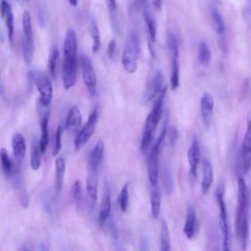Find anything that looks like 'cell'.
<instances>
[{
  "mask_svg": "<svg viewBox=\"0 0 251 251\" xmlns=\"http://www.w3.org/2000/svg\"><path fill=\"white\" fill-rule=\"evenodd\" d=\"M76 51H77V39L76 33L74 29H68L64 44H63V64H62V77L63 85L65 89H70L73 87L76 81V69H77V60H76Z\"/></svg>",
  "mask_w": 251,
  "mask_h": 251,
  "instance_id": "obj_1",
  "label": "cell"
},
{
  "mask_svg": "<svg viewBox=\"0 0 251 251\" xmlns=\"http://www.w3.org/2000/svg\"><path fill=\"white\" fill-rule=\"evenodd\" d=\"M167 91V86H164V88L161 90V92L158 95V99L155 102L153 109L150 111L148 114L146 121H145V126H144V131L141 139V150L143 152L147 151L149 146L152 143L154 132L157 128V126L160 122L161 116H162V110H163V103H164V98L166 95Z\"/></svg>",
  "mask_w": 251,
  "mask_h": 251,
  "instance_id": "obj_2",
  "label": "cell"
},
{
  "mask_svg": "<svg viewBox=\"0 0 251 251\" xmlns=\"http://www.w3.org/2000/svg\"><path fill=\"white\" fill-rule=\"evenodd\" d=\"M166 138V126L163 127L147 157V172L148 178L152 186H156L159 177V156Z\"/></svg>",
  "mask_w": 251,
  "mask_h": 251,
  "instance_id": "obj_3",
  "label": "cell"
},
{
  "mask_svg": "<svg viewBox=\"0 0 251 251\" xmlns=\"http://www.w3.org/2000/svg\"><path fill=\"white\" fill-rule=\"evenodd\" d=\"M139 52L138 37L131 33L128 42L122 54V65L125 71L128 74H133L137 70V54Z\"/></svg>",
  "mask_w": 251,
  "mask_h": 251,
  "instance_id": "obj_4",
  "label": "cell"
},
{
  "mask_svg": "<svg viewBox=\"0 0 251 251\" xmlns=\"http://www.w3.org/2000/svg\"><path fill=\"white\" fill-rule=\"evenodd\" d=\"M23 25V54L24 59L26 64H30L33 57L34 52V41H33V31L31 25V16L29 12L25 11L22 18Z\"/></svg>",
  "mask_w": 251,
  "mask_h": 251,
  "instance_id": "obj_5",
  "label": "cell"
},
{
  "mask_svg": "<svg viewBox=\"0 0 251 251\" xmlns=\"http://www.w3.org/2000/svg\"><path fill=\"white\" fill-rule=\"evenodd\" d=\"M29 76L33 80L39 92V100L41 105L48 106L51 103L53 97V87L51 80L44 73L36 70L30 72Z\"/></svg>",
  "mask_w": 251,
  "mask_h": 251,
  "instance_id": "obj_6",
  "label": "cell"
},
{
  "mask_svg": "<svg viewBox=\"0 0 251 251\" xmlns=\"http://www.w3.org/2000/svg\"><path fill=\"white\" fill-rule=\"evenodd\" d=\"M217 202L220 210V228L223 237V249L225 251H228L230 248V236H229V228H228V221H227V213L226 207L224 199V187L219 186L216 191Z\"/></svg>",
  "mask_w": 251,
  "mask_h": 251,
  "instance_id": "obj_7",
  "label": "cell"
},
{
  "mask_svg": "<svg viewBox=\"0 0 251 251\" xmlns=\"http://www.w3.org/2000/svg\"><path fill=\"white\" fill-rule=\"evenodd\" d=\"M168 47L172 58L171 88L176 90L179 85V47L178 41L173 33L168 35Z\"/></svg>",
  "mask_w": 251,
  "mask_h": 251,
  "instance_id": "obj_8",
  "label": "cell"
},
{
  "mask_svg": "<svg viewBox=\"0 0 251 251\" xmlns=\"http://www.w3.org/2000/svg\"><path fill=\"white\" fill-rule=\"evenodd\" d=\"M98 107H95L92 112L89 114L87 122L85 125L80 128V130L77 131V134L75 138V150L80 149L92 136V134L95 131L96 125L98 122Z\"/></svg>",
  "mask_w": 251,
  "mask_h": 251,
  "instance_id": "obj_9",
  "label": "cell"
},
{
  "mask_svg": "<svg viewBox=\"0 0 251 251\" xmlns=\"http://www.w3.org/2000/svg\"><path fill=\"white\" fill-rule=\"evenodd\" d=\"M164 86H165L164 75L161 73V71H156L145 85V88L141 97L142 104L149 103L152 99H154L157 95H159V93L164 88Z\"/></svg>",
  "mask_w": 251,
  "mask_h": 251,
  "instance_id": "obj_10",
  "label": "cell"
},
{
  "mask_svg": "<svg viewBox=\"0 0 251 251\" xmlns=\"http://www.w3.org/2000/svg\"><path fill=\"white\" fill-rule=\"evenodd\" d=\"M80 66L83 82L91 95H95L97 92V77L90 59L86 55H81Z\"/></svg>",
  "mask_w": 251,
  "mask_h": 251,
  "instance_id": "obj_11",
  "label": "cell"
},
{
  "mask_svg": "<svg viewBox=\"0 0 251 251\" xmlns=\"http://www.w3.org/2000/svg\"><path fill=\"white\" fill-rule=\"evenodd\" d=\"M240 166L243 175L247 174L251 169V117L248 118L247 127L241 146Z\"/></svg>",
  "mask_w": 251,
  "mask_h": 251,
  "instance_id": "obj_12",
  "label": "cell"
},
{
  "mask_svg": "<svg viewBox=\"0 0 251 251\" xmlns=\"http://www.w3.org/2000/svg\"><path fill=\"white\" fill-rule=\"evenodd\" d=\"M201 157L200 146L198 140L196 138L192 139V142L187 151V160L189 163V172L192 178H196L197 176V168Z\"/></svg>",
  "mask_w": 251,
  "mask_h": 251,
  "instance_id": "obj_13",
  "label": "cell"
},
{
  "mask_svg": "<svg viewBox=\"0 0 251 251\" xmlns=\"http://www.w3.org/2000/svg\"><path fill=\"white\" fill-rule=\"evenodd\" d=\"M214 98L210 93H204L200 100V112L204 125L208 127L214 114Z\"/></svg>",
  "mask_w": 251,
  "mask_h": 251,
  "instance_id": "obj_14",
  "label": "cell"
},
{
  "mask_svg": "<svg viewBox=\"0 0 251 251\" xmlns=\"http://www.w3.org/2000/svg\"><path fill=\"white\" fill-rule=\"evenodd\" d=\"M0 14L5 21L7 34L10 42H13L14 39V15L12 12V7L10 3L6 0L0 1Z\"/></svg>",
  "mask_w": 251,
  "mask_h": 251,
  "instance_id": "obj_15",
  "label": "cell"
},
{
  "mask_svg": "<svg viewBox=\"0 0 251 251\" xmlns=\"http://www.w3.org/2000/svg\"><path fill=\"white\" fill-rule=\"evenodd\" d=\"M197 230V216L195 208L189 205L187 208L185 224L183 226V233L188 239H192Z\"/></svg>",
  "mask_w": 251,
  "mask_h": 251,
  "instance_id": "obj_16",
  "label": "cell"
},
{
  "mask_svg": "<svg viewBox=\"0 0 251 251\" xmlns=\"http://www.w3.org/2000/svg\"><path fill=\"white\" fill-rule=\"evenodd\" d=\"M82 124V116L79 109L76 106H73L67 115L66 127L72 132H76L79 130Z\"/></svg>",
  "mask_w": 251,
  "mask_h": 251,
  "instance_id": "obj_17",
  "label": "cell"
},
{
  "mask_svg": "<svg viewBox=\"0 0 251 251\" xmlns=\"http://www.w3.org/2000/svg\"><path fill=\"white\" fill-rule=\"evenodd\" d=\"M104 149H105L104 142L102 139H99L97 141V143L95 144V146L90 154V157H89V163H88L89 171L97 172V170L100 167L101 162L103 160Z\"/></svg>",
  "mask_w": 251,
  "mask_h": 251,
  "instance_id": "obj_18",
  "label": "cell"
},
{
  "mask_svg": "<svg viewBox=\"0 0 251 251\" xmlns=\"http://www.w3.org/2000/svg\"><path fill=\"white\" fill-rule=\"evenodd\" d=\"M214 180V174H213V167L212 164L205 160L202 165V181H201V190L203 194H207L210 190Z\"/></svg>",
  "mask_w": 251,
  "mask_h": 251,
  "instance_id": "obj_19",
  "label": "cell"
},
{
  "mask_svg": "<svg viewBox=\"0 0 251 251\" xmlns=\"http://www.w3.org/2000/svg\"><path fill=\"white\" fill-rule=\"evenodd\" d=\"M110 214H111V197H110L109 190L106 189L103 193V196L100 202V207H99L98 222L101 226L108 221Z\"/></svg>",
  "mask_w": 251,
  "mask_h": 251,
  "instance_id": "obj_20",
  "label": "cell"
},
{
  "mask_svg": "<svg viewBox=\"0 0 251 251\" xmlns=\"http://www.w3.org/2000/svg\"><path fill=\"white\" fill-rule=\"evenodd\" d=\"M12 147H13V154L15 159L18 162H21L25 155V151H26V144H25V137L17 132L13 135L12 137Z\"/></svg>",
  "mask_w": 251,
  "mask_h": 251,
  "instance_id": "obj_21",
  "label": "cell"
},
{
  "mask_svg": "<svg viewBox=\"0 0 251 251\" xmlns=\"http://www.w3.org/2000/svg\"><path fill=\"white\" fill-rule=\"evenodd\" d=\"M210 19H211V25H212V27H213L214 31L218 35L222 36L226 31V25H225V22L223 20V17L220 14V12L218 11L217 8L211 7V9H210Z\"/></svg>",
  "mask_w": 251,
  "mask_h": 251,
  "instance_id": "obj_22",
  "label": "cell"
},
{
  "mask_svg": "<svg viewBox=\"0 0 251 251\" xmlns=\"http://www.w3.org/2000/svg\"><path fill=\"white\" fill-rule=\"evenodd\" d=\"M48 67H49V73L52 78L56 79L59 72H60V67H61V59H60V52L59 50L55 47L51 50L50 55H49V60H48Z\"/></svg>",
  "mask_w": 251,
  "mask_h": 251,
  "instance_id": "obj_23",
  "label": "cell"
},
{
  "mask_svg": "<svg viewBox=\"0 0 251 251\" xmlns=\"http://www.w3.org/2000/svg\"><path fill=\"white\" fill-rule=\"evenodd\" d=\"M86 192L89 199L92 202H96L98 196V183L96 172L89 171V175L86 179Z\"/></svg>",
  "mask_w": 251,
  "mask_h": 251,
  "instance_id": "obj_24",
  "label": "cell"
},
{
  "mask_svg": "<svg viewBox=\"0 0 251 251\" xmlns=\"http://www.w3.org/2000/svg\"><path fill=\"white\" fill-rule=\"evenodd\" d=\"M143 20L147 26L150 41L152 43H154L156 41V37H157V23L147 8H144V10H143Z\"/></svg>",
  "mask_w": 251,
  "mask_h": 251,
  "instance_id": "obj_25",
  "label": "cell"
},
{
  "mask_svg": "<svg viewBox=\"0 0 251 251\" xmlns=\"http://www.w3.org/2000/svg\"><path fill=\"white\" fill-rule=\"evenodd\" d=\"M55 168H56V190L59 193L63 187V181L65 176L66 171V161L63 157H58L55 161Z\"/></svg>",
  "mask_w": 251,
  "mask_h": 251,
  "instance_id": "obj_26",
  "label": "cell"
},
{
  "mask_svg": "<svg viewBox=\"0 0 251 251\" xmlns=\"http://www.w3.org/2000/svg\"><path fill=\"white\" fill-rule=\"evenodd\" d=\"M41 155H42V152L39 146V140L34 138L31 144V153H30V167L33 171H37L40 168Z\"/></svg>",
  "mask_w": 251,
  "mask_h": 251,
  "instance_id": "obj_27",
  "label": "cell"
},
{
  "mask_svg": "<svg viewBox=\"0 0 251 251\" xmlns=\"http://www.w3.org/2000/svg\"><path fill=\"white\" fill-rule=\"evenodd\" d=\"M150 209H151L152 217L157 219L160 215V210H161V196L156 186H154V188L151 190V193H150Z\"/></svg>",
  "mask_w": 251,
  "mask_h": 251,
  "instance_id": "obj_28",
  "label": "cell"
},
{
  "mask_svg": "<svg viewBox=\"0 0 251 251\" xmlns=\"http://www.w3.org/2000/svg\"><path fill=\"white\" fill-rule=\"evenodd\" d=\"M41 136L39 139V146L42 154L45 152L49 143V129H48V116H45L40 121Z\"/></svg>",
  "mask_w": 251,
  "mask_h": 251,
  "instance_id": "obj_29",
  "label": "cell"
},
{
  "mask_svg": "<svg viewBox=\"0 0 251 251\" xmlns=\"http://www.w3.org/2000/svg\"><path fill=\"white\" fill-rule=\"evenodd\" d=\"M160 249L162 251H169L171 249V238L170 231L167 223L162 220L160 228Z\"/></svg>",
  "mask_w": 251,
  "mask_h": 251,
  "instance_id": "obj_30",
  "label": "cell"
},
{
  "mask_svg": "<svg viewBox=\"0 0 251 251\" xmlns=\"http://www.w3.org/2000/svg\"><path fill=\"white\" fill-rule=\"evenodd\" d=\"M0 163H1V168H2L4 175L6 176V177L9 178L13 172L15 164L9 157L8 152L6 151L5 148L0 149Z\"/></svg>",
  "mask_w": 251,
  "mask_h": 251,
  "instance_id": "obj_31",
  "label": "cell"
},
{
  "mask_svg": "<svg viewBox=\"0 0 251 251\" xmlns=\"http://www.w3.org/2000/svg\"><path fill=\"white\" fill-rule=\"evenodd\" d=\"M212 54L210 48L205 42H201L198 47V62L202 66H208L211 62Z\"/></svg>",
  "mask_w": 251,
  "mask_h": 251,
  "instance_id": "obj_32",
  "label": "cell"
},
{
  "mask_svg": "<svg viewBox=\"0 0 251 251\" xmlns=\"http://www.w3.org/2000/svg\"><path fill=\"white\" fill-rule=\"evenodd\" d=\"M90 34L92 37V52L96 53L98 52V50L100 49L101 46V39H100V31L98 28V25L96 24L95 21H91V25H90Z\"/></svg>",
  "mask_w": 251,
  "mask_h": 251,
  "instance_id": "obj_33",
  "label": "cell"
},
{
  "mask_svg": "<svg viewBox=\"0 0 251 251\" xmlns=\"http://www.w3.org/2000/svg\"><path fill=\"white\" fill-rule=\"evenodd\" d=\"M128 200H129V194H128V184L126 183L119 194V205L120 209L123 213H126L128 207Z\"/></svg>",
  "mask_w": 251,
  "mask_h": 251,
  "instance_id": "obj_34",
  "label": "cell"
},
{
  "mask_svg": "<svg viewBox=\"0 0 251 251\" xmlns=\"http://www.w3.org/2000/svg\"><path fill=\"white\" fill-rule=\"evenodd\" d=\"M179 136L178 129L175 126H166V138L168 141L169 146L173 147L176 143Z\"/></svg>",
  "mask_w": 251,
  "mask_h": 251,
  "instance_id": "obj_35",
  "label": "cell"
},
{
  "mask_svg": "<svg viewBox=\"0 0 251 251\" xmlns=\"http://www.w3.org/2000/svg\"><path fill=\"white\" fill-rule=\"evenodd\" d=\"M162 179H163V185H164L165 190L168 193H171L173 191L174 184H173V178H172L171 173L168 169H164L163 175H162Z\"/></svg>",
  "mask_w": 251,
  "mask_h": 251,
  "instance_id": "obj_36",
  "label": "cell"
},
{
  "mask_svg": "<svg viewBox=\"0 0 251 251\" xmlns=\"http://www.w3.org/2000/svg\"><path fill=\"white\" fill-rule=\"evenodd\" d=\"M62 134H63V127L59 126L57 127L56 133H55V141H54V149H53V155L56 156L61 150L62 147Z\"/></svg>",
  "mask_w": 251,
  "mask_h": 251,
  "instance_id": "obj_37",
  "label": "cell"
},
{
  "mask_svg": "<svg viewBox=\"0 0 251 251\" xmlns=\"http://www.w3.org/2000/svg\"><path fill=\"white\" fill-rule=\"evenodd\" d=\"M72 196L74 201L76 204H79L81 202V198H82V192H81V184L79 180H75L73 184V188H72Z\"/></svg>",
  "mask_w": 251,
  "mask_h": 251,
  "instance_id": "obj_38",
  "label": "cell"
},
{
  "mask_svg": "<svg viewBox=\"0 0 251 251\" xmlns=\"http://www.w3.org/2000/svg\"><path fill=\"white\" fill-rule=\"evenodd\" d=\"M243 17L251 28V0H245V4L243 7Z\"/></svg>",
  "mask_w": 251,
  "mask_h": 251,
  "instance_id": "obj_39",
  "label": "cell"
},
{
  "mask_svg": "<svg viewBox=\"0 0 251 251\" xmlns=\"http://www.w3.org/2000/svg\"><path fill=\"white\" fill-rule=\"evenodd\" d=\"M249 87H250V79L249 78H245L242 82V85L240 87V91H239V100H243L249 91Z\"/></svg>",
  "mask_w": 251,
  "mask_h": 251,
  "instance_id": "obj_40",
  "label": "cell"
},
{
  "mask_svg": "<svg viewBox=\"0 0 251 251\" xmlns=\"http://www.w3.org/2000/svg\"><path fill=\"white\" fill-rule=\"evenodd\" d=\"M116 48H117V44L116 41L114 39H112L109 44H108V48H107V55L110 59L114 58L115 53H116Z\"/></svg>",
  "mask_w": 251,
  "mask_h": 251,
  "instance_id": "obj_41",
  "label": "cell"
},
{
  "mask_svg": "<svg viewBox=\"0 0 251 251\" xmlns=\"http://www.w3.org/2000/svg\"><path fill=\"white\" fill-rule=\"evenodd\" d=\"M107 3V7L111 14H115L117 12V1L116 0H105Z\"/></svg>",
  "mask_w": 251,
  "mask_h": 251,
  "instance_id": "obj_42",
  "label": "cell"
},
{
  "mask_svg": "<svg viewBox=\"0 0 251 251\" xmlns=\"http://www.w3.org/2000/svg\"><path fill=\"white\" fill-rule=\"evenodd\" d=\"M153 7L156 11H160L162 8V0H152Z\"/></svg>",
  "mask_w": 251,
  "mask_h": 251,
  "instance_id": "obj_43",
  "label": "cell"
},
{
  "mask_svg": "<svg viewBox=\"0 0 251 251\" xmlns=\"http://www.w3.org/2000/svg\"><path fill=\"white\" fill-rule=\"evenodd\" d=\"M77 1H78V0H68V2H69L72 6H76V5H77Z\"/></svg>",
  "mask_w": 251,
  "mask_h": 251,
  "instance_id": "obj_44",
  "label": "cell"
},
{
  "mask_svg": "<svg viewBox=\"0 0 251 251\" xmlns=\"http://www.w3.org/2000/svg\"><path fill=\"white\" fill-rule=\"evenodd\" d=\"M144 1H145V0H138V2H139L141 5H142V4H144Z\"/></svg>",
  "mask_w": 251,
  "mask_h": 251,
  "instance_id": "obj_45",
  "label": "cell"
},
{
  "mask_svg": "<svg viewBox=\"0 0 251 251\" xmlns=\"http://www.w3.org/2000/svg\"><path fill=\"white\" fill-rule=\"evenodd\" d=\"M2 92V86H1V83H0V93Z\"/></svg>",
  "mask_w": 251,
  "mask_h": 251,
  "instance_id": "obj_46",
  "label": "cell"
}]
</instances>
